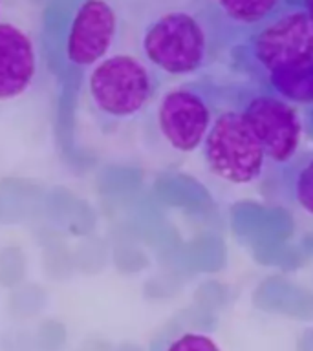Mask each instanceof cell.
Instances as JSON below:
<instances>
[{
    "label": "cell",
    "mask_w": 313,
    "mask_h": 351,
    "mask_svg": "<svg viewBox=\"0 0 313 351\" xmlns=\"http://www.w3.org/2000/svg\"><path fill=\"white\" fill-rule=\"evenodd\" d=\"M225 27L214 5L211 13L191 8L159 11L141 29V57L163 75H192L218 59L229 38Z\"/></svg>",
    "instance_id": "obj_1"
},
{
    "label": "cell",
    "mask_w": 313,
    "mask_h": 351,
    "mask_svg": "<svg viewBox=\"0 0 313 351\" xmlns=\"http://www.w3.org/2000/svg\"><path fill=\"white\" fill-rule=\"evenodd\" d=\"M233 57L257 79L313 59V16L299 4H286L269 21L233 46Z\"/></svg>",
    "instance_id": "obj_2"
},
{
    "label": "cell",
    "mask_w": 313,
    "mask_h": 351,
    "mask_svg": "<svg viewBox=\"0 0 313 351\" xmlns=\"http://www.w3.org/2000/svg\"><path fill=\"white\" fill-rule=\"evenodd\" d=\"M86 88L92 106L99 114L108 119L126 121L152 103L159 77L143 57L115 53L92 66Z\"/></svg>",
    "instance_id": "obj_3"
},
{
    "label": "cell",
    "mask_w": 313,
    "mask_h": 351,
    "mask_svg": "<svg viewBox=\"0 0 313 351\" xmlns=\"http://www.w3.org/2000/svg\"><path fill=\"white\" fill-rule=\"evenodd\" d=\"M202 154L207 169L233 185L255 183L269 167L262 145L236 106L216 112Z\"/></svg>",
    "instance_id": "obj_4"
},
{
    "label": "cell",
    "mask_w": 313,
    "mask_h": 351,
    "mask_svg": "<svg viewBox=\"0 0 313 351\" xmlns=\"http://www.w3.org/2000/svg\"><path fill=\"white\" fill-rule=\"evenodd\" d=\"M236 108L262 145L271 169H282L301 154L304 119L297 106L264 86L242 93Z\"/></svg>",
    "instance_id": "obj_5"
},
{
    "label": "cell",
    "mask_w": 313,
    "mask_h": 351,
    "mask_svg": "<svg viewBox=\"0 0 313 351\" xmlns=\"http://www.w3.org/2000/svg\"><path fill=\"white\" fill-rule=\"evenodd\" d=\"M216 112L211 92L198 84H183L159 97L156 125L170 148L189 154L202 148Z\"/></svg>",
    "instance_id": "obj_6"
},
{
    "label": "cell",
    "mask_w": 313,
    "mask_h": 351,
    "mask_svg": "<svg viewBox=\"0 0 313 351\" xmlns=\"http://www.w3.org/2000/svg\"><path fill=\"white\" fill-rule=\"evenodd\" d=\"M119 32V15L108 0H84L66 35V59L77 68H92L108 57Z\"/></svg>",
    "instance_id": "obj_7"
},
{
    "label": "cell",
    "mask_w": 313,
    "mask_h": 351,
    "mask_svg": "<svg viewBox=\"0 0 313 351\" xmlns=\"http://www.w3.org/2000/svg\"><path fill=\"white\" fill-rule=\"evenodd\" d=\"M38 53L33 38L11 22H0V101H13L33 86Z\"/></svg>",
    "instance_id": "obj_8"
},
{
    "label": "cell",
    "mask_w": 313,
    "mask_h": 351,
    "mask_svg": "<svg viewBox=\"0 0 313 351\" xmlns=\"http://www.w3.org/2000/svg\"><path fill=\"white\" fill-rule=\"evenodd\" d=\"M269 92L279 95L297 108L313 106V59L271 71L262 79Z\"/></svg>",
    "instance_id": "obj_9"
},
{
    "label": "cell",
    "mask_w": 313,
    "mask_h": 351,
    "mask_svg": "<svg viewBox=\"0 0 313 351\" xmlns=\"http://www.w3.org/2000/svg\"><path fill=\"white\" fill-rule=\"evenodd\" d=\"M214 10L229 27L253 32L286 5L284 0H213Z\"/></svg>",
    "instance_id": "obj_10"
},
{
    "label": "cell",
    "mask_w": 313,
    "mask_h": 351,
    "mask_svg": "<svg viewBox=\"0 0 313 351\" xmlns=\"http://www.w3.org/2000/svg\"><path fill=\"white\" fill-rule=\"evenodd\" d=\"M279 170L286 196L295 207L313 216V152L299 154Z\"/></svg>",
    "instance_id": "obj_11"
},
{
    "label": "cell",
    "mask_w": 313,
    "mask_h": 351,
    "mask_svg": "<svg viewBox=\"0 0 313 351\" xmlns=\"http://www.w3.org/2000/svg\"><path fill=\"white\" fill-rule=\"evenodd\" d=\"M165 351H220V348L205 335L183 333L178 339L170 340Z\"/></svg>",
    "instance_id": "obj_12"
},
{
    "label": "cell",
    "mask_w": 313,
    "mask_h": 351,
    "mask_svg": "<svg viewBox=\"0 0 313 351\" xmlns=\"http://www.w3.org/2000/svg\"><path fill=\"white\" fill-rule=\"evenodd\" d=\"M224 300V293L220 289L218 285H205L202 291H200V302H202L203 306L214 307L222 304Z\"/></svg>",
    "instance_id": "obj_13"
},
{
    "label": "cell",
    "mask_w": 313,
    "mask_h": 351,
    "mask_svg": "<svg viewBox=\"0 0 313 351\" xmlns=\"http://www.w3.org/2000/svg\"><path fill=\"white\" fill-rule=\"evenodd\" d=\"M299 351H313V331H308L302 337L301 344H299Z\"/></svg>",
    "instance_id": "obj_14"
},
{
    "label": "cell",
    "mask_w": 313,
    "mask_h": 351,
    "mask_svg": "<svg viewBox=\"0 0 313 351\" xmlns=\"http://www.w3.org/2000/svg\"><path fill=\"white\" fill-rule=\"evenodd\" d=\"M302 119H304V128H306V130L313 136V106H312V108L304 110V115H302Z\"/></svg>",
    "instance_id": "obj_15"
},
{
    "label": "cell",
    "mask_w": 313,
    "mask_h": 351,
    "mask_svg": "<svg viewBox=\"0 0 313 351\" xmlns=\"http://www.w3.org/2000/svg\"><path fill=\"white\" fill-rule=\"evenodd\" d=\"M297 4L301 5V8H304V10L308 11V15L313 16V0H299Z\"/></svg>",
    "instance_id": "obj_16"
},
{
    "label": "cell",
    "mask_w": 313,
    "mask_h": 351,
    "mask_svg": "<svg viewBox=\"0 0 313 351\" xmlns=\"http://www.w3.org/2000/svg\"><path fill=\"white\" fill-rule=\"evenodd\" d=\"M121 351H139V350H136V348H130V346H126V348H123Z\"/></svg>",
    "instance_id": "obj_17"
}]
</instances>
